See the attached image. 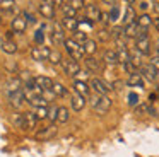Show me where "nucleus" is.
Here are the masks:
<instances>
[{"label":"nucleus","mask_w":159,"mask_h":157,"mask_svg":"<svg viewBox=\"0 0 159 157\" xmlns=\"http://www.w3.org/2000/svg\"><path fill=\"white\" fill-rule=\"evenodd\" d=\"M36 123H38L36 113H24V114H22V128L24 130L36 128Z\"/></svg>","instance_id":"nucleus-10"},{"label":"nucleus","mask_w":159,"mask_h":157,"mask_svg":"<svg viewBox=\"0 0 159 157\" xmlns=\"http://www.w3.org/2000/svg\"><path fill=\"white\" fill-rule=\"evenodd\" d=\"M7 96H9V101H11V104L14 106V108H21L24 99H26L24 89H22V91H17V92H12V94H7Z\"/></svg>","instance_id":"nucleus-12"},{"label":"nucleus","mask_w":159,"mask_h":157,"mask_svg":"<svg viewBox=\"0 0 159 157\" xmlns=\"http://www.w3.org/2000/svg\"><path fill=\"white\" fill-rule=\"evenodd\" d=\"M94 27V22L93 20H89L87 17H84L82 20H79V31H82V33L87 34V31H91Z\"/></svg>","instance_id":"nucleus-30"},{"label":"nucleus","mask_w":159,"mask_h":157,"mask_svg":"<svg viewBox=\"0 0 159 157\" xmlns=\"http://www.w3.org/2000/svg\"><path fill=\"white\" fill-rule=\"evenodd\" d=\"M130 61H132V63H134L137 68H140L142 65H144V63H142V53H140V51H137V50L132 51V53H130Z\"/></svg>","instance_id":"nucleus-31"},{"label":"nucleus","mask_w":159,"mask_h":157,"mask_svg":"<svg viewBox=\"0 0 159 157\" xmlns=\"http://www.w3.org/2000/svg\"><path fill=\"white\" fill-rule=\"evenodd\" d=\"M36 118L38 119H46L48 118V108H38L36 109Z\"/></svg>","instance_id":"nucleus-40"},{"label":"nucleus","mask_w":159,"mask_h":157,"mask_svg":"<svg viewBox=\"0 0 159 157\" xmlns=\"http://www.w3.org/2000/svg\"><path fill=\"white\" fill-rule=\"evenodd\" d=\"M149 5H151V2H145V0H142V2H139V7H140L142 10H147Z\"/></svg>","instance_id":"nucleus-51"},{"label":"nucleus","mask_w":159,"mask_h":157,"mask_svg":"<svg viewBox=\"0 0 159 157\" xmlns=\"http://www.w3.org/2000/svg\"><path fill=\"white\" fill-rule=\"evenodd\" d=\"M135 50L140 51L142 55H149V53H151V38L137 39V41H135Z\"/></svg>","instance_id":"nucleus-13"},{"label":"nucleus","mask_w":159,"mask_h":157,"mask_svg":"<svg viewBox=\"0 0 159 157\" xmlns=\"http://www.w3.org/2000/svg\"><path fill=\"white\" fill-rule=\"evenodd\" d=\"M89 102H91V108H93L96 113H99V114H104V113L111 108V99L108 97V96L94 94V96H91Z\"/></svg>","instance_id":"nucleus-1"},{"label":"nucleus","mask_w":159,"mask_h":157,"mask_svg":"<svg viewBox=\"0 0 159 157\" xmlns=\"http://www.w3.org/2000/svg\"><path fill=\"white\" fill-rule=\"evenodd\" d=\"M62 67H63V72H65L69 77H75V75H79L80 74V67H79V63H77L75 60H72V58H67V60H63L62 61Z\"/></svg>","instance_id":"nucleus-6"},{"label":"nucleus","mask_w":159,"mask_h":157,"mask_svg":"<svg viewBox=\"0 0 159 157\" xmlns=\"http://www.w3.org/2000/svg\"><path fill=\"white\" fill-rule=\"evenodd\" d=\"M101 10H99V7L96 5V3H89V5H86V17L89 20H93L94 24L96 22H99V19H101Z\"/></svg>","instance_id":"nucleus-9"},{"label":"nucleus","mask_w":159,"mask_h":157,"mask_svg":"<svg viewBox=\"0 0 159 157\" xmlns=\"http://www.w3.org/2000/svg\"><path fill=\"white\" fill-rule=\"evenodd\" d=\"M11 24H12V31H14V33H17V34H22L26 31V27H28V22H26V19L22 16L14 17Z\"/></svg>","instance_id":"nucleus-11"},{"label":"nucleus","mask_w":159,"mask_h":157,"mask_svg":"<svg viewBox=\"0 0 159 157\" xmlns=\"http://www.w3.org/2000/svg\"><path fill=\"white\" fill-rule=\"evenodd\" d=\"M22 17L26 19V22H28V24H36V22H38V19H36V16H34V14L28 12V10H26V12L22 14Z\"/></svg>","instance_id":"nucleus-39"},{"label":"nucleus","mask_w":159,"mask_h":157,"mask_svg":"<svg viewBox=\"0 0 159 157\" xmlns=\"http://www.w3.org/2000/svg\"><path fill=\"white\" fill-rule=\"evenodd\" d=\"M137 22V17H135V10L132 5H127V10L123 14V26H128V24Z\"/></svg>","instance_id":"nucleus-18"},{"label":"nucleus","mask_w":159,"mask_h":157,"mask_svg":"<svg viewBox=\"0 0 159 157\" xmlns=\"http://www.w3.org/2000/svg\"><path fill=\"white\" fill-rule=\"evenodd\" d=\"M116 55H118V61H120L121 65H125V63L130 61V51H128L127 48H120V50H116Z\"/></svg>","instance_id":"nucleus-26"},{"label":"nucleus","mask_w":159,"mask_h":157,"mask_svg":"<svg viewBox=\"0 0 159 157\" xmlns=\"http://www.w3.org/2000/svg\"><path fill=\"white\" fill-rule=\"evenodd\" d=\"M74 89H75V92L79 96H82V97H87V96H89V91H91V87L84 80H75L74 82Z\"/></svg>","instance_id":"nucleus-16"},{"label":"nucleus","mask_w":159,"mask_h":157,"mask_svg":"<svg viewBox=\"0 0 159 157\" xmlns=\"http://www.w3.org/2000/svg\"><path fill=\"white\" fill-rule=\"evenodd\" d=\"M62 12H63V17H67V19H75V12H77V10L70 5V2H63Z\"/></svg>","instance_id":"nucleus-23"},{"label":"nucleus","mask_w":159,"mask_h":157,"mask_svg":"<svg viewBox=\"0 0 159 157\" xmlns=\"http://www.w3.org/2000/svg\"><path fill=\"white\" fill-rule=\"evenodd\" d=\"M31 56L34 61H43L45 60V56H43V51H41V46H34L31 50Z\"/></svg>","instance_id":"nucleus-34"},{"label":"nucleus","mask_w":159,"mask_h":157,"mask_svg":"<svg viewBox=\"0 0 159 157\" xmlns=\"http://www.w3.org/2000/svg\"><path fill=\"white\" fill-rule=\"evenodd\" d=\"M41 94H43V97H45L48 102H50V101H53V99L57 97L55 92H53V91H45V92H41Z\"/></svg>","instance_id":"nucleus-46"},{"label":"nucleus","mask_w":159,"mask_h":157,"mask_svg":"<svg viewBox=\"0 0 159 157\" xmlns=\"http://www.w3.org/2000/svg\"><path fill=\"white\" fill-rule=\"evenodd\" d=\"M127 85H130V87H144V77H142L140 74L128 75V78H127Z\"/></svg>","instance_id":"nucleus-19"},{"label":"nucleus","mask_w":159,"mask_h":157,"mask_svg":"<svg viewBox=\"0 0 159 157\" xmlns=\"http://www.w3.org/2000/svg\"><path fill=\"white\" fill-rule=\"evenodd\" d=\"M65 29L62 27V24H55L53 26V31H52V43L55 46H60V44L65 43Z\"/></svg>","instance_id":"nucleus-5"},{"label":"nucleus","mask_w":159,"mask_h":157,"mask_svg":"<svg viewBox=\"0 0 159 157\" xmlns=\"http://www.w3.org/2000/svg\"><path fill=\"white\" fill-rule=\"evenodd\" d=\"M89 87L93 89L96 94H99V96H106L108 92L111 91V84H106V82H104L103 78H99V77H93V78H91Z\"/></svg>","instance_id":"nucleus-3"},{"label":"nucleus","mask_w":159,"mask_h":157,"mask_svg":"<svg viewBox=\"0 0 159 157\" xmlns=\"http://www.w3.org/2000/svg\"><path fill=\"white\" fill-rule=\"evenodd\" d=\"M57 116H58V108H55V106L48 108V119H50V121H55Z\"/></svg>","instance_id":"nucleus-41"},{"label":"nucleus","mask_w":159,"mask_h":157,"mask_svg":"<svg viewBox=\"0 0 159 157\" xmlns=\"http://www.w3.org/2000/svg\"><path fill=\"white\" fill-rule=\"evenodd\" d=\"M69 118H70L69 109H67L65 106H60V108H58V116H57V121H58V123H67V121H69Z\"/></svg>","instance_id":"nucleus-29"},{"label":"nucleus","mask_w":159,"mask_h":157,"mask_svg":"<svg viewBox=\"0 0 159 157\" xmlns=\"http://www.w3.org/2000/svg\"><path fill=\"white\" fill-rule=\"evenodd\" d=\"M38 10L41 12V16L45 17V19H53V17H55V2H52V0L39 2Z\"/></svg>","instance_id":"nucleus-4"},{"label":"nucleus","mask_w":159,"mask_h":157,"mask_svg":"<svg viewBox=\"0 0 159 157\" xmlns=\"http://www.w3.org/2000/svg\"><path fill=\"white\" fill-rule=\"evenodd\" d=\"M7 68H9L11 72H16V70H17V63H16V61H14V63H11V61H7Z\"/></svg>","instance_id":"nucleus-52"},{"label":"nucleus","mask_w":159,"mask_h":157,"mask_svg":"<svg viewBox=\"0 0 159 157\" xmlns=\"http://www.w3.org/2000/svg\"><path fill=\"white\" fill-rule=\"evenodd\" d=\"M0 48H2L5 53H9V55H12V53L17 51V44H16L14 41H11V39H2L0 41Z\"/></svg>","instance_id":"nucleus-22"},{"label":"nucleus","mask_w":159,"mask_h":157,"mask_svg":"<svg viewBox=\"0 0 159 157\" xmlns=\"http://www.w3.org/2000/svg\"><path fill=\"white\" fill-rule=\"evenodd\" d=\"M128 104L135 106V108L139 106V96L135 94V92H130V94H128Z\"/></svg>","instance_id":"nucleus-42"},{"label":"nucleus","mask_w":159,"mask_h":157,"mask_svg":"<svg viewBox=\"0 0 159 157\" xmlns=\"http://www.w3.org/2000/svg\"><path fill=\"white\" fill-rule=\"evenodd\" d=\"M103 61L106 65H110V67H115L116 63H120L118 61V55H116V51L115 50H106L103 53Z\"/></svg>","instance_id":"nucleus-15"},{"label":"nucleus","mask_w":159,"mask_h":157,"mask_svg":"<svg viewBox=\"0 0 159 157\" xmlns=\"http://www.w3.org/2000/svg\"><path fill=\"white\" fill-rule=\"evenodd\" d=\"M156 53L159 55V41H157V43H156Z\"/></svg>","instance_id":"nucleus-55"},{"label":"nucleus","mask_w":159,"mask_h":157,"mask_svg":"<svg viewBox=\"0 0 159 157\" xmlns=\"http://www.w3.org/2000/svg\"><path fill=\"white\" fill-rule=\"evenodd\" d=\"M84 63H86V68L89 72H93V74H96V72H99L101 70V61L99 60H96L94 56H86L84 58Z\"/></svg>","instance_id":"nucleus-14"},{"label":"nucleus","mask_w":159,"mask_h":157,"mask_svg":"<svg viewBox=\"0 0 159 157\" xmlns=\"http://www.w3.org/2000/svg\"><path fill=\"white\" fill-rule=\"evenodd\" d=\"M135 111L139 113V114H151V104H139L137 108H135Z\"/></svg>","instance_id":"nucleus-38"},{"label":"nucleus","mask_w":159,"mask_h":157,"mask_svg":"<svg viewBox=\"0 0 159 157\" xmlns=\"http://www.w3.org/2000/svg\"><path fill=\"white\" fill-rule=\"evenodd\" d=\"M121 87H123V82L121 80H115L111 84V89H115V91H121Z\"/></svg>","instance_id":"nucleus-50"},{"label":"nucleus","mask_w":159,"mask_h":157,"mask_svg":"<svg viewBox=\"0 0 159 157\" xmlns=\"http://www.w3.org/2000/svg\"><path fill=\"white\" fill-rule=\"evenodd\" d=\"M118 14H120V9H118V5L115 3L113 9H111V12H110V19H111V22H115V20L118 19Z\"/></svg>","instance_id":"nucleus-43"},{"label":"nucleus","mask_w":159,"mask_h":157,"mask_svg":"<svg viewBox=\"0 0 159 157\" xmlns=\"http://www.w3.org/2000/svg\"><path fill=\"white\" fill-rule=\"evenodd\" d=\"M74 41H75V43H79L80 46H84V44L87 43V34L86 33H82V31H77V33H74Z\"/></svg>","instance_id":"nucleus-33"},{"label":"nucleus","mask_w":159,"mask_h":157,"mask_svg":"<svg viewBox=\"0 0 159 157\" xmlns=\"http://www.w3.org/2000/svg\"><path fill=\"white\" fill-rule=\"evenodd\" d=\"M96 34H98V39H99L101 43H108V41L113 38L111 36V29H108V27H101Z\"/></svg>","instance_id":"nucleus-25"},{"label":"nucleus","mask_w":159,"mask_h":157,"mask_svg":"<svg viewBox=\"0 0 159 157\" xmlns=\"http://www.w3.org/2000/svg\"><path fill=\"white\" fill-rule=\"evenodd\" d=\"M50 61H52L53 65H60V63L63 61V58H62V53H60L58 50L52 51V55H50Z\"/></svg>","instance_id":"nucleus-35"},{"label":"nucleus","mask_w":159,"mask_h":157,"mask_svg":"<svg viewBox=\"0 0 159 157\" xmlns=\"http://www.w3.org/2000/svg\"><path fill=\"white\" fill-rule=\"evenodd\" d=\"M70 104H72V109L80 111V109L86 106V97H82V96H79V94H74L72 97H70Z\"/></svg>","instance_id":"nucleus-21"},{"label":"nucleus","mask_w":159,"mask_h":157,"mask_svg":"<svg viewBox=\"0 0 159 157\" xmlns=\"http://www.w3.org/2000/svg\"><path fill=\"white\" fill-rule=\"evenodd\" d=\"M62 27H63L65 31H70V33H77V31H79V20H77V19H67V17H63Z\"/></svg>","instance_id":"nucleus-17"},{"label":"nucleus","mask_w":159,"mask_h":157,"mask_svg":"<svg viewBox=\"0 0 159 157\" xmlns=\"http://www.w3.org/2000/svg\"><path fill=\"white\" fill-rule=\"evenodd\" d=\"M96 50H98V43H96V41H93V39H89L86 44H84V51H86V56H93V55L96 53Z\"/></svg>","instance_id":"nucleus-28"},{"label":"nucleus","mask_w":159,"mask_h":157,"mask_svg":"<svg viewBox=\"0 0 159 157\" xmlns=\"http://www.w3.org/2000/svg\"><path fill=\"white\" fill-rule=\"evenodd\" d=\"M52 91L55 92L57 97H65V96H69V91H67V89L63 87L62 84H58V82H55V84H53V89H52Z\"/></svg>","instance_id":"nucleus-32"},{"label":"nucleus","mask_w":159,"mask_h":157,"mask_svg":"<svg viewBox=\"0 0 159 157\" xmlns=\"http://www.w3.org/2000/svg\"><path fill=\"white\" fill-rule=\"evenodd\" d=\"M34 41L39 44V46H43V41H45V31H43L41 27L34 33Z\"/></svg>","instance_id":"nucleus-37"},{"label":"nucleus","mask_w":159,"mask_h":157,"mask_svg":"<svg viewBox=\"0 0 159 157\" xmlns=\"http://www.w3.org/2000/svg\"><path fill=\"white\" fill-rule=\"evenodd\" d=\"M24 85H22L21 78H11L7 82V94H12V92H17V91H22Z\"/></svg>","instance_id":"nucleus-20"},{"label":"nucleus","mask_w":159,"mask_h":157,"mask_svg":"<svg viewBox=\"0 0 159 157\" xmlns=\"http://www.w3.org/2000/svg\"><path fill=\"white\" fill-rule=\"evenodd\" d=\"M70 5L77 10V9H80V7H84V2L82 0H70Z\"/></svg>","instance_id":"nucleus-48"},{"label":"nucleus","mask_w":159,"mask_h":157,"mask_svg":"<svg viewBox=\"0 0 159 157\" xmlns=\"http://www.w3.org/2000/svg\"><path fill=\"white\" fill-rule=\"evenodd\" d=\"M152 24H154L156 31H157V33H159V16H157V17H154V22H152Z\"/></svg>","instance_id":"nucleus-53"},{"label":"nucleus","mask_w":159,"mask_h":157,"mask_svg":"<svg viewBox=\"0 0 159 157\" xmlns=\"http://www.w3.org/2000/svg\"><path fill=\"white\" fill-rule=\"evenodd\" d=\"M151 5H152V9H154L156 12H159V2H151Z\"/></svg>","instance_id":"nucleus-54"},{"label":"nucleus","mask_w":159,"mask_h":157,"mask_svg":"<svg viewBox=\"0 0 159 157\" xmlns=\"http://www.w3.org/2000/svg\"><path fill=\"white\" fill-rule=\"evenodd\" d=\"M137 33H139V24L134 22V24H128L125 26V38H137Z\"/></svg>","instance_id":"nucleus-27"},{"label":"nucleus","mask_w":159,"mask_h":157,"mask_svg":"<svg viewBox=\"0 0 159 157\" xmlns=\"http://www.w3.org/2000/svg\"><path fill=\"white\" fill-rule=\"evenodd\" d=\"M14 5H16V2H12V0H0V10H4V12L12 10Z\"/></svg>","instance_id":"nucleus-36"},{"label":"nucleus","mask_w":159,"mask_h":157,"mask_svg":"<svg viewBox=\"0 0 159 157\" xmlns=\"http://www.w3.org/2000/svg\"><path fill=\"white\" fill-rule=\"evenodd\" d=\"M140 75L145 78V80H149V82H156L159 78V72L156 70L151 63L142 65V67H140Z\"/></svg>","instance_id":"nucleus-7"},{"label":"nucleus","mask_w":159,"mask_h":157,"mask_svg":"<svg viewBox=\"0 0 159 157\" xmlns=\"http://www.w3.org/2000/svg\"><path fill=\"white\" fill-rule=\"evenodd\" d=\"M34 82H36V89H38V92H45V91H52L53 89V80L50 77H43V75H39V77H34Z\"/></svg>","instance_id":"nucleus-8"},{"label":"nucleus","mask_w":159,"mask_h":157,"mask_svg":"<svg viewBox=\"0 0 159 157\" xmlns=\"http://www.w3.org/2000/svg\"><path fill=\"white\" fill-rule=\"evenodd\" d=\"M63 46H65V51L69 53V56L72 58V60H82V58H86V51H84V46H80L79 43H75L74 39H67L65 43H63Z\"/></svg>","instance_id":"nucleus-2"},{"label":"nucleus","mask_w":159,"mask_h":157,"mask_svg":"<svg viewBox=\"0 0 159 157\" xmlns=\"http://www.w3.org/2000/svg\"><path fill=\"white\" fill-rule=\"evenodd\" d=\"M154 22V19H152L149 14H142L140 17H137V24L139 27H144V29H149V26Z\"/></svg>","instance_id":"nucleus-24"},{"label":"nucleus","mask_w":159,"mask_h":157,"mask_svg":"<svg viewBox=\"0 0 159 157\" xmlns=\"http://www.w3.org/2000/svg\"><path fill=\"white\" fill-rule=\"evenodd\" d=\"M144 38H149L147 29H144V27H139V33H137V38H135V41H137V39H144Z\"/></svg>","instance_id":"nucleus-44"},{"label":"nucleus","mask_w":159,"mask_h":157,"mask_svg":"<svg viewBox=\"0 0 159 157\" xmlns=\"http://www.w3.org/2000/svg\"><path fill=\"white\" fill-rule=\"evenodd\" d=\"M14 121H16V125H17V126H21V128H22V114H21V113H16V114H14Z\"/></svg>","instance_id":"nucleus-49"},{"label":"nucleus","mask_w":159,"mask_h":157,"mask_svg":"<svg viewBox=\"0 0 159 157\" xmlns=\"http://www.w3.org/2000/svg\"><path fill=\"white\" fill-rule=\"evenodd\" d=\"M99 22L103 24L104 27H106L108 24L111 22V19H110V14H106V12H103V14H101V19H99Z\"/></svg>","instance_id":"nucleus-45"},{"label":"nucleus","mask_w":159,"mask_h":157,"mask_svg":"<svg viewBox=\"0 0 159 157\" xmlns=\"http://www.w3.org/2000/svg\"><path fill=\"white\" fill-rule=\"evenodd\" d=\"M151 65L159 72V55H156V56H152V58H151Z\"/></svg>","instance_id":"nucleus-47"}]
</instances>
